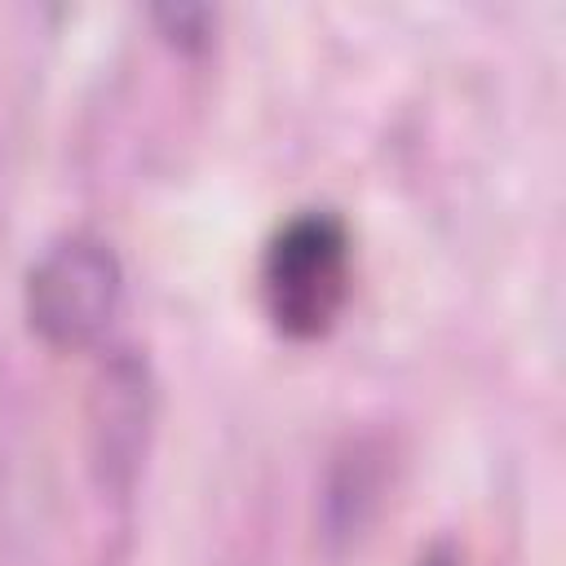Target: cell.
Here are the masks:
<instances>
[{
	"label": "cell",
	"mask_w": 566,
	"mask_h": 566,
	"mask_svg": "<svg viewBox=\"0 0 566 566\" xmlns=\"http://www.w3.org/2000/svg\"><path fill=\"white\" fill-rule=\"evenodd\" d=\"M354 292V234L336 208L292 212L261 252V301L279 336L318 340Z\"/></svg>",
	"instance_id": "cell-1"
},
{
	"label": "cell",
	"mask_w": 566,
	"mask_h": 566,
	"mask_svg": "<svg viewBox=\"0 0 566 566\" xmlns=\"http://www.w3.org/2000/svg\"><path fill=\"white\" fill-rule=\"evenodd\" d=\"M124 305V261L93 234L71 230L40 248L22 283L27 327L49 349H88L106 336Z\"/></svg>",
	"instance_id": "cell-2"
},
{
	"label": "cell",
	"mask_w": 566,
	"mask_h": 566,
	"mask_svg": "<svg viewBox=\"0 0 566 566\" xmlns=\"http://www.w3.org/2000/svg\"><path fill=\"white\" fill-rule=\"evenodd\" d=\"M88 469L106 500H133L155 438V376L133 349L102 358L84 402Z\"/></svg>",
	"instance_id": "cell-3"
},
{
	"label": "cell",
	"mask_w": 566,
	"mask_h": 566,
	"mask_svg": "<svg viewBox=\"0 0 566 566\" xmlns=\"http://www.w3.org/2000/svg\"><path fill=\"white\" fill-rule=\"evenodd\" d=\"M394 486V447L385 433H349L318 482V535L327 548L354 544L376 513L385 509V495Z\"/></svg>",
	"instance_id": "cell-4"
},
{
	"label": "cell",
	"mask_w": 566,
	"mask_h": 566,
	"mask_svg": "<svg viewBox=\"0 0 566 566\" xmlns=\"http://www.w3.org/2000/svg\"><path fill=\"white\" fill-rule=\"evenodd\" d=\"M150 18L164 31V40L177 44L181 53L208 49L212 27H217V9H208V4H155Z\"/></svg>",
	"instance_id": "cell-5"
},
{
	"label": "cell",
	"mask_w": 566,
	"mask_h": 566,
	"mask_svg": "<svg viewBox=\"0 0 566 566\" xmlns=\"http://www.w3.org/2000/svg\"><path fill=\"white\" fill-rule=\"evenodd\" d=\"M416 566H464V562H460V548L451 539H433V544L420 548Z\"/></svg>",
	"instance_id": "cell-6"
}]
</instances>
